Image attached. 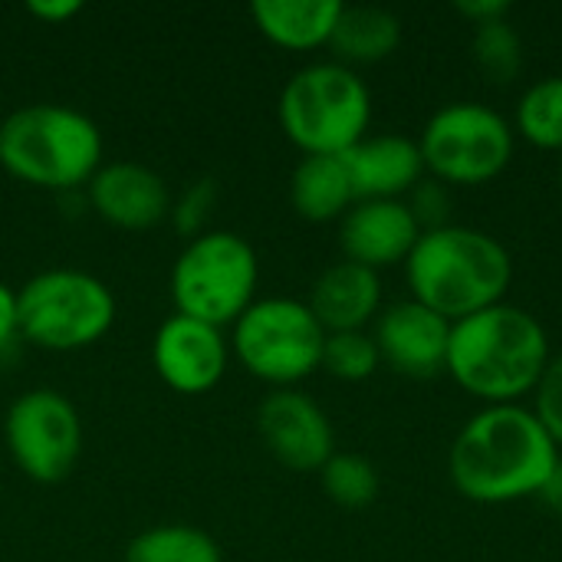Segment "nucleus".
Returning a JSON list of instances; mask_svg holds the SVG:
<instances>
[{"label": "nucleus", "instance_id": "1", "mask_svg": "<svg viewBox=\"0 0 562 562\" xmlns=\"http://www.w3.org/2000/svg\"><path fill=\"white\" fill-rule=\"evenodd\" d=\"M560 458L530 405H484L451 441L448 477L464 501L501 507L540 497Z\"/></svg>", "mask_w": 562, "mask_h": 562}, {"label": "nucleus", "instance_id": "2", "mask_svg": "<svg viewBox=\"0 0 562 562\" xmlns=\"http://www.w3.org/2000/svg\"><path fill=\"white\" fill-rule=\"evenodd\" d=\"M550 359L547 326L524 306L497 303L451 323L445 372L464 395L484 405H524Z\"/></svg>", "mask_w": 562, "mask_h": 562}, {"label": "nucleus", "instance_id": "3", "mask_svg": "<svg viewBox=\"0 0 562 562\" xmlns=\"http://www.w3.org/2000/svg\"><path fill=\"white\" fill-rule=\"evenodd\" d=\"M402 267L408 296L448 323L507 303V290L514 286L510 250L494 234L468 224L422 231Z\"/></svg>", "mask_w": 562, "mask_h": 562}, {"label": "nucleus", "instance_id": "4", "mask_svg": "<svg viewBox=\"0 0 562 562\" xmlns=\"http://www.w3.org/2000/svg\"><path fill=\"white\" fill-rule=\"evenodd\" d=\"M105 142L99 125L59 102L13 109L0 122V168L43 191H72L102 168Z\"/></svg>", "mask_w": 562, "mask_h": 562}, {"label": "nucleus", "instance_id": "5", "mask_svg": "<svg viewBox=\"0 0 562 562\" xmlns=\"http://www.w3.org/2000/svg\"><path fill=\"white\" fill-rule=\"evenodd\" d=\"M277 119L303 155H346L369 135L372 92L336 59L310 63L280 89Z\"/></svg>", "mask_w": 562, "mask_h": 562}, {"label": "nucleus", "instance_id": "6", "mask_svg": "<svg viewBox=\"0 0 562 562\" xmlns=\"http://www.w3.org/2000/svg\"><path fill=\"white\" fill-rule=\"evenodd\" d=\"M257 250L234 231H204L184 244L171 267L175 313L207 326H234L257 300Z\"/></svg>", "mask_w": 562, "mask_h": 562}, {"label": "nucleus", "instance_id": "7", "mask_svg": "<svg viewBox=\"0 0 562 562\" xmlns=\"http://www.w3.org/2000/svg\"><path fill=\"white\" fill-rule=\"evenodd\" d=\"M20 336L49 352H76L102 342L115 326L112 290L82 270L56 267L30 277L16 290Z\"/></svg>", "mask_w": 562, "mask_h": 562}, {"label": "nucleus", "instance_id": "8", "mask_svg": "<svg viewBox=\"0 0 562 562\" xmlns=\"http://www.w3.org/2000/svg\"><path fill=\"white\" fill-rule=\"evenodd\" d=\"M418 148L428 178L448 188H481L510 168L517 132L497 109L464 99L441 105L425 122Z\"/></svg>", "mask_w": 562, "mask_h": 562}, {"label": "nucleus", "instance_id": "9", "mask_svg": "<svg viewBox=\"0 0 562 562\" xmlns=\"http://www.w3.org/2000/svg\"><path fill=\"white\" fill-rule=\"evenodd\" d=\"M326 329L293 296H263L234 323L231 349L237 362L273 389H296L323 366Z\"/></svg>", "mask_w": 562, "mask_h": 562}, {"label": "nucleus", "instance_id": "10", "mask_svg": "<svg viewBox=\"0 0 562 562\" xmlns=\"http://www.w3.org/2000/svg\"><path fill=\"white\" fill-rule=\"evenodd\" d=\"M3 438L13 464L36 484L66 481L82 458L79 408L56 389L16 395L3 418Z\"/></svg>", "mask_w": 562, "mask_h": 562}, {"label": "nucleus", "instance_id": "11", "mask_svg": "<svg viewBox=\"0 0 562 562\" xmlns=\"http://www.w3.org/2000/svg\"><path fill=\"white\" fill-rule=\"evenodd\" d=\"M257 431L267 451L300 474H319V468L336 454L329 415L300 389H273L257 408Z\"/></svg>", "mask_w": 562, "mask_h": 562}, {"label": "nucleus", "instance_id": "12", "mask_svg": "<svg viewBox=\"0 0 562 562\" xmlns=\"http://www.w3.org/2000/svg\"><path fill=\"white\" fill-rule=\"evenodd\" d=\"M231 346L217 326L191 316H168L151 339V366L158 379L178 395H204L217 389L227 372Z\"/></svg>", "mask_w": 562, "mask_h": 562}, {"label": "nucleus", "instance_id": "13", "mask_svg": "<svg viewBox=\"0 0 562 562\" xmlns=\"http://www.w3.org/2000/svg\"><path fill=\"white\" fill-rule=\"evenodd\" d=\"M372 339L392 372L408 379H435L448 366L451 323L408 296L382 306L372 323Z\"/></svg>", "mask_w": 562, "mask_h": 562}, {"label": "nucleus", "instance_id": "14", "mask_svg": "<svg viewBox=\"0 0 562 562\" xmlns=\"http://www.w3.org/2000/svg\"><path fill=\"white\" fill-rule=\"evenodd\" d=\"M86 191L92 211L122 231H148L171 214L165 178L142 161H102Z\"/></svg>", "mask_w": 562, "mask_h": 562}, {"label": "nucleus", "instance_id": "15", "mask_svg": "<svg viewBox=\"0 0 562 562\" xmlns=\"http://www.w3.org/2000/svg\"><path fill=\"white\" fill-rule=\"evenodd\" d=\"M418 237L422 227L405 201H356L339 221L342 260H352L375 273L405 263Z\"/></svg>", "mask_w": 562, "mask_h": 562}, {"label": "nucleus", "instance_id": "16", "mask_svg": "<svg viewBox=\"0 0 562 562\" xmlns=\"http://www.w3.org/2000/svg\"><path fill=\"white\" fill-rule=\"evenodd\" d=\"M356 201H405L425 175L418 138L385 132L366 135L346 155Z\"/></svg>", "mask_w": 562, "mask_h": 562}, {"label": "nucleus", "instance_id": "17", "mask_svg": "<svg viewBox=\"0 0 562 562\" xmlns=\"http://www.w3.org/2000/svg\"><path fill=\"white\" fill-rule=\"evenodd\" d=\"M306 306L326 333L369 329L382 313V273L352 260L329 263L313 280Z\"/></svg>", "mask_w": 562, "mask_h": 562}, {"label": "nucleus", "instance_id": "18", "mask_svg": "<svg viewBox=\"0 0 562 562\" xmlns=\"http://www.w3.org/2000/svg\"><path fill=\"white\" fill-rule=\"evenodd\" d=\"M342 13L339 0H254V26L280 49L310 53L329 46L336 20Z\"/></svg>", "mask_w": 562, "mask_h": 562}, {"label": "nucleus", "instance_id": "19", "mask_svg": "<svg viewBox=\"0 0 562 562\" xmlns=\"http://www.w3.org/2000/svg\"><path fill=\"white\" fill-rule=\"evenodd\" d=\"M290 201L303 221H342L356 204V188L342 155H303L290 178Z\"/></svg>", "mask_w": 562, "mask_h": 562}, {"label": "nucleus", "instance_id": "20", "mask_svg": "<svg viewBox=\"0 0 562 562\" xmlns=\"http://www.w3.org/2000/svg\"><path fill=\"white\" fill-rule=\"evenodd\" d=\"M402 46V20L372 3H356L346 7L336 20L329 49L336 53V63L356 69V66H372L389 59Z\"/></svg>", "mask_w": 562, "mask_h": 562}, {"label": "nucleus", "instance_id": "21", "mask_svg": "<svg viewBox=\"0 0 562 562\" xmlns=\"http://www.w3.org/2000/svg\"><path fill=\"white\" fill-rule=\"evenodd\" d=\"M125 562H224L211 533L191 524H158L132 537Z\"/></svg>", "mask_w": 562, "mask_h": 562}, {"label": "nucleus", "instance_id": "22", "mask_svg": "<svg viewBox=\"0 0 562 562\" xmlns=\"http://www.w3.org/2000/svg\"><path fill=\"white\" fill-rule=\"evenodd\" d=\"M514 132L533 148L562 155V72L530 82L514 109Z\"/></svg>", "mask_w": 562, "mask_h": 562}, {"label": "nucleus", "instance_id": "23", "mask_svg": "<svg viewBox=\"0 0 562 562\" xmlns=\"http://www.w3.org/2000/svg\"><path fill=\"white\" fill-rule=\"evenodd\" d=\"M319 484H323V494L342 510H366L375 504L382 491L375 464L352 451H336L319 468Z\"/></svg>", "mask_w": 562, "mask_h": 562}, {"label": "nucleus", "instance_id": "24", "mask_svg": "<svg viewBox=\"0 0 562 562\" xmlns=\"http://www.w3.org/2000/svg\"><path fill=\"white\" fill-rule=\"evenodd\" d=\"M471 53H474L477 69L494 86L514 82L520 76V69H524V43H520V33L514 30L510 16L484 23V26H474Z\"/></svg>", "mask_w": 562, "mask_h": 562}, {"label": "nucleus", "instance_id": "25", "mask_svg": "<svg viewBox=\"0 0 562 562\" xmlns=\"http://www.w3.org/2000/svg\"><path fill=\"white\" fill-rule=\"evenodd\" d=\"M382 356L369 329L356 333H326L323 346V366L339 382H366L379 372Z\"/></svg>", "mask_w": 562, "mask_h": 562}, {"label": "nucleus", "instance_id": "26", "mask_svg": "<svg viewBox=\"0 0 562 562\" xmlns=\"http://www.w3.org/2000/svg\"><path fill=\"white\" fill-rule=\"evenodd\" d=\"M214 201H217V184L211 181V178H201V181H194L191 188H184V194L178 198V201H171V224H175V231L181 234V237H198V234H204L207 227V211L214 207Z\"/></svg>", "mask_w": 562, "mask_h": 562}, {"label": "nucleus", "instance_id": "27", "mask_svg": "<svg viewBox=\"0 0 562 562\" xmlns=\"http://www.w3.org/2000/svg\"><path fill=\"white\" fill-rule=\"evenodd\" d=\"M530 408L540 418V425L547 428V435L557 441V448L562 451V352L550 359L540 385L530 395Z\"/></svg>", "mask_w": 562, "mask_h": 562}, {"label": "nucleus", "instance_id": "28", "mask_svg": "<svg viewBox=\"0 0 562 562\" xmlns=\"http://www.w3.org/2000/svg\"><path fill=\"white\" fill-rule=\"evenodd\" d=\"M405 204L422 231H438L451 224V188L435 178H422Z\"/></svg>", "mask_w": 562, "mask_h": 562}, {"label": "nucleus", "instance_id": "29", "mask_svg": "<svg viewBox=\"0 0 562 562\" xmlns=\"http://www.w3.org/2000/svg\"><path fill=\"white\" fill-rule=\"evenodd\" d=\"M20 339V303L16 290L0 280V352H7Z\"/></svg>", "mask_w": 562, "mask_h": 562}, {"label": "nucleus", "instance_id": "30", "mask_svg": "<svg viewBox=\"0 0 562 562\" xmlns=\"http://www.w3.org/2000/svg\"><path fill=\"white\" fill-rule=\"evenodd\" d=\"M454 13L464 16L471 26H484L494 20H507L510 3L507 0H461V3H454Z\"/></svg>", "mask_w": 562, "mask_h": 562}, {"label": "nucleus", "instance_id": "31", "mask_svg": "<svg viewBox=\"0 0 562 562\" xmlns=\"http://www.w3.org/2000/svg\"><path fill=\"white\" fill-rule=\"evenodd\" d=\"M26 13L43 20V23H66L69 16L82 13V3L79 0H30L26 3Z\"/></svg>", "mask_w": 562, "mask_h": 562}, {"label": "nucleus", "instance_id": "32", "mask_svg": "<svg viewBox=\"0 0 562 562\" xmlns=\"http://www.w3.org/2000/svg\"><path fill=\"white\" fill-rule=\"evenodd\" d=\"M540 501H543V507H550L553 514H560L562 517V458H560V464L553 468L550 481L543 484V491H540Z\"/></svg>", "mask_w": 562, "mask_h": 562}, {"label": "nucleus", "instance_id": "33", "mask_svg": "<svg viewBox=\"0 0 562 562\" xmlns=\"http://www.w3.org/2000/svg\"><path fill=\"white\" fill-rule=\"evenodd\" d=\"M557 184H560V198H562V155H560V168H557Z\"/></svg>", "mask_w": 562, "mask_h": 562}]
</instances>
